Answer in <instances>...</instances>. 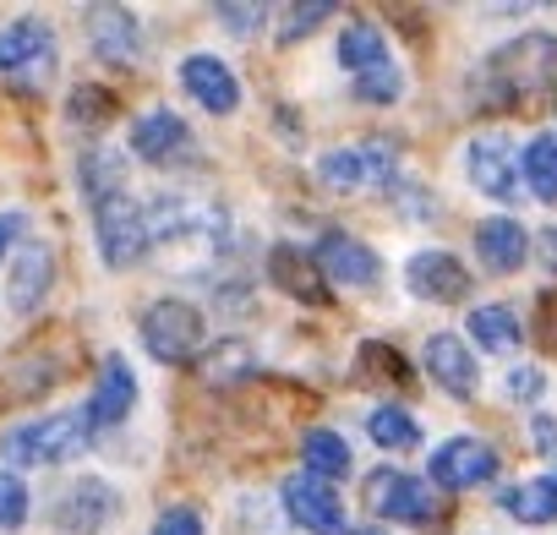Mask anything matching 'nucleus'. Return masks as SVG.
<instances>
[{"label": "nucleus", "mask_w": 557, "mask_h": 535, "mask_svg": "<svg viewBox=\"0 0 557 535\" xmlns=\"http://www.w3.org/2000/svg\"><path fill=\"white\" fill-rule=\"evenodd\" d=\"M541 94H557V39L552 34H519L481 66V104L513 110Z\"/></svg>", "instance_id": "nucleus-1"}, {"label": "nucleus", "mask_w": 557, "mask_h": 535, "mask_svg": "<svg viewBox=\"0 0 557 535\" xmlns=\"http://www.w3.org/2000/svg\"><path fill=\"white\" fill-rule=\"evenodd\" d=\"M94 240H99L104 268H132V262H143L148 246H153V235H148V208H143L132 191L99 202V208H94Z\"/></svg>", "instance_id": "nucleus-4"}, {"label": "nucleus", "mask_w": 557, "mask_h": 535, "mask_svg": "<svg viewBox=\"0 0 557 535\" xmlns=\"http://www.w3.org/2000/svg\"><path fill=\"white\" fill-rule=\"evenodd\" d=\"M421 361H426V377L448 394V399H470L475 394V356H470V345L459 339V334H432L426 339V350H421Z\"/></svg>", "instance_id": "nucleus-20"}, {"label": "nucleus", "mask_w": 557, "mask_h": 535, "mask_svg": "<svg viewBox=\"0 0 557 535\" xmlns=\"http://www.w3.org/2000/svg\"><path fill=\"white\" fill-rule=\"evenodd\" d=\"M367 508L377 519H399V524H426L437 513L432 481H416L405 470H372L367 475Z\"/></svg>", "instance_id": "nucleus-7"}, {"label": "nucleus", "mask_w": 557, "mask_h": 535, "mask_svg": "<svg viewBox=\"0 0 557 535\" xmlns=\"http://www.w3.org/2000/svg\"><path fill=\"white\" fill-rule=\"evenodd\" d=\"M535 334H541L546 350H557V290L541 296V307H535Z\"/></svg>", "instance_id": "nucleus-40"}, {"label": "nucleus", "mask_w": 557, "mask_h": 535, "mask_svg": "<svg viewBox=\"0 0 557 535\" xmlns=\"http://www.w3.org/2000/svg\"><path fill=\"white\" fill-rule=\"evenodd\" d=\"M301 459H307V475H318V481H345L356 470V453H350V443L334 426H307Z\"/></svg>", "instance_id": "nucleus-24"}, {"label": "nucleus", "mask_w": 557, "mask_h": 535, "mask_svg": "<svg viewBox=\"0 0 557 535\" xmlns=\"http://www.w3.org/2000/svg\"><path fill=\"white\" fill-rule=\"evenodd\" d=\"M367 432H372V443L388 448V453H410V448L421 443V426H416V415H410L405 405H377V410L367 415Z\"/></svg>", "instance_id": "nucleus-29"}, {"label": "nucleus", "mask_w": 557, "mask_h": 535, "mask_svg": "<svg viewBox=\"0 0 557 535\" xmlns=\"http://www.w3.org/2000/svg\"><path fill=\"white\" fill-rule=\"evenodd\" d=\"M28 524V486L17 470H0V530H23Z\"/></svg>", "instance_id": "nucleus-31"}, {"label": "nucleus", "mask_w": 557, "mask_h": 535, "mask_svg": "<svg viewBox=\"0 0 557 535\" xmlns=\"http://www.w3.org/2000/svg\"><path fill=\"white\" fill-rule=\"evenodd\" d=\"M77 186H83L88 208L121 197V191H126V153H121V148H88V153L77 159Z\"/></svg>", "instance_id": "nucleus-23"}, {"label": "nucleus", "mask_w": 557, "mask_h": 535, "mask_svg": "<svg viewBox=\"0 0 557 535\" xmlns=\"http://www.w3.org/2000/svg\"><path fill=\"white\" fill-rule=\"evenodd\" d=\"M318 181L329 191H377L399 181L394 148L388 142H356V148H334L318 159Z\"/></svg>", "instance_id": "nucleus-6"}, {"label": "nucleus", "mask_w": 557, "mask_h": 535, "mask_svg": "<svg viewBox=\"0 0 557 535\" xmlns=\"http://www.w3.org/2000/svg\"><path fill=\"white\" fill-rule=\"evenodd\" d=\"M181 88L208 110V115H235L240 110V83L219 55H186L181 61Z\"/></svg>", "instance_id": "nucleus-19"}, {"label": "nucleus", "mask_w": 557, "mask_h": 535, "mask_svg": "<svg viewBox=\"0 0 557 535\" xmlns=\"http://www.w3.org/2000/svg\"><path fill=\"white\" fill-rule=\"evenodd\" d=\"M318 268H323V279H334V285H350V290H372L377 279H383V262H377V251L367 246V240H356V235H345V229H329L323 240H318Z\"/></svg>", "instance_id": "nucleus-13"}, {"label": "nucleus", "mask_w": 557, "mask_h": 535, "mask_svg": "<svg viewBox=\"0 0 557 535\" xmlns=\"http://www.w3.org/2000/svg\"><path fill=\"white\" fill-rule=\"evenodd\" d=\"M361 361H367V366H377V372H383V377H394V383L410 372V366H405V356H399V350H388V345H367V350H361Z\"/></svg>", "instance_id": "nucleus-39"}, {"label": "nucleus", "mask_w": 557, "mask_h": 535, "mask_svg": "<svg viewBox=\"0 0 557 535\" xmlns=\"http://www.w3.org/2000/svg\"><path fill=\"white\" fill-rule=\"evenodd\" d=\"M503 394H508L513 405H535V399L546 394V377H541V366H513V372H508V383H503Z\"/></svg>", "instance_id": "nucleus-35"}, {"label": "nucleus", "mask_w": 557, "mask_h": 535, "mask_svg": "<svg viewBox=\"0 0 557 535\" xmlns=\"http://www.w3.org/2000/svg\"><path fill=\"white\" fill-rule=\"evenodd\" d=\"M197 372H202L208 388H235V383H246V377L257 372V350H251L246 339H219V350H213Z\"/></svg>", "instance_id": "nucleus-27"}, {"label": "nucleus", "mask_w": 557, "mask_h": 535, "mask_svg": "<svg viewBox=\"0 0 557 535\" xmlns=\"http://www.w3.org/2000/svg\"><path fill=\"white\" fill-rule=\"evenodd\" d=\"M88 443V426L83 415H39V421H23L0 437V459L7 464H23V470H39V464H66L77 459Z\"/></svg>", "instance_id": "nucleus-2"}, {"label": "nucleus", "mask_w": 557, "mask_h": 535, "mask_svg": "<svg viewBox=\"0 0 557 535\" xmlns=\"http://www.w3.org/2000/svg\"><path fill=\"white\" fill-rule=\"evenodd\" d=\"M202 339H208V323H202V312H197L191 301H181V296H164V301H153V307L143 312V345H148V356L164 361V366L191 361V356L202 350Z\"/></svg>", "instance_id": "nucleus-3"}, {"label": "nucleus", "mask_w": 557, "mask_h": 535, "mask_svg": "<svg viewBox=\"0 0 557 535\" xmlns=\"http://www.w3.org/2000/svg\"><path fill=\"white\" fill-rule=\"evenodd\" d=\"M50 285H55V251L50 246H17L12 274H7V307L17 318H28V312L45 307Z\"/></svg>", "instance_id": "nucleus-18"}, {"label": "nucleus", "mask_w": 557, "mask_h": 535, "mask_svg": "<svg viewBox=\"0 0 557 535\" xmlns=\"http://www.w3.org/2000/svg\"><path fill=\"white\" fill-rule=\"evenodd\" d=\"M28 235V213L23 208H7L0 213V257H17V240Z\"/></svg>", "instance_id": "nucleus-38"}, {"label": "nucleus", "mask_w": 557, "mask_h": 535, "mask_svg": "<svg viewBox=\"0 0 557 535\" xmlns=\"http://www.w3.org/2000/svg\"><path fill=\"white\" fill-rule=\"evenodd\" d=\"M66 115H72L77 126H104V121L115 115V99H110L104 88H72V99H66Z\"/></svg>", "instance_id": "nucleus-34"}, {"label": "nucleus", "mask_w": 557, "mask_h": 535, "mask_svg": "<svg viewBox=\"0 0 557 535\" xmlns=\"http://www.w3.org/2000/svg\"><path fill=\"white\" fill-rule=\"evenodd\" d=\"M530 443H535L541 453H552V448H557V421H552V415H535V421H530Z\"/></svg>", "instance_id": "nucleus-41"}, {"label": "nucleus", "mask_w": 557, "mask_h": 535, "mask_svg": "<svg viewBox=\"0 0 557 535\" xmlns=\"http://www.w3.org/2000/svg\"><path fill=\"white\" fill-rule=\"evenodd\" d=\"M356 535H383V530H356Z\"/></svg>", "instance_id": "nucleus-43"}, {"label": "nucleus", "mask_w": 557, "mask_h": 535, "mask_svg": "<svg viewBox=\"0 0 557 535\" xmlns=\"http://www.w3.org/2000/svg\"><path fill=\"white\" fill-rule=\"evenodd\" d=\"M535 246H541V262H546L552 274H557V224H552V229H546V235H541Z\"/></svg>", "instance_id": "nucleus-42"}, {"label": "nucleus", "mask_w": 557, "mask_h": 535, "mask_svg": "<svg viewBox=\"0 0 557 535\" xmlns=\"http://www.w3.org/2000/svg\"><path fill=\"white\" fill-rule=\"evenodd\" d=\"M186 142H191V126L175 110H148L143 121H132V153L143 164H170Z\"/></svg>", "instance_id": "nucleus-22"}, {"label": "nucleus", "mask_w": 557, "mask_h": 535, "mask_svg": "<svg viewBox=\"0 0 557 535\" xmlns=\"http://www.w3.org/2000/svg\"><path fill=\"white\" fill-rule=\"evenodd\" d=\"M148 235L153 246H219L224 213L191 197H153L148 202Z\"/></svg>", "instance_id": "nucleus-5"}, {"label": "nucleus", "mask_w": 557, "mask_h": 535, "mask_svg": "<svg viewBox=\"0 0 557 535\" xmlns=\"http://www.w3.org/2000/svg\"><path fill=\"white\" fill-rule=\"evenodd\" d=\"M115 492H110V481H99V475H83V481H72L66 486V497L55 502V530L61 535H99L110 519H115Z\"/></svg>", "instance_id": "nucleus-16"}, {"label": "nucleus", "mask_w": 557, "mask_h": 535, "mask_svg": "<svg viewBox=\"0 0 557 535\" xmlns=\"http://www.w3.org/2000/svg\"><path fill=\"white\" fill-rule=\"evenodd\" d=\"M475 251L486 274H519L530 257V235L519 219H481L475 224Z\"/></svg>", "instance_id": "nucleus-21"}, {"label": "nucleus", "mask_w": 557, "mask_h": 535, "mask_svg": "<svg viewBox=\"0 0 557 535\" xmlns=\"http://www.w3.org/2000/svg\"><path fill=\"white\" fill-rule=\"evenodd\" d=\"M219 23H224L235 39H251V34H262L268 7H219Z\"/></svg>", "instance_id": "nucleus-36"}, {"label": "nucleus", "mask_w": 557, "mask_h": 535, "mask_svg": "<svg viewBox=\"0 0 557 535\" xmlns=\"http://www.w3.org/2000/svg\"><path fill=\"white\" fill-rule=\"evenodd\" d=\"M83 28H88V50L110 66H132L143 55V23L126 7H88Z\"/></svg>", "instance_id": "nucleus-15"}, {"label": "nucleus", "mask_w": 557, "mask_h": 535, "mask_svg": "<svg viewBox=\"0 0 557 535\" xmlns=\"http://www.w3.org/2000/svg\"><path fill=\"white\" fill-rule=\"evenodd\" d=\"M503 513L513 524H552L557 519V475H530L503 492Z\"/></svg>", "instance_id": "nucleus-25"}, {"label": "nucleus", "mask_w": 557, "mask_h": 535, "mask_svg": "<svg viewBox=\"0 0 557 535\" xmlns=\"http://www.w3.org/2000/svg\"><path fill=\"white\" fill-rule=\"evenodd\" d=\"M55 66V28L39 17H17L12 28H0V77L39 83Z\"/></svg>", "instance_id": "nucleus-8"}, {"label": "nucleus", "mask_w": 557, "mask_h": 535, "mask_svg": "<svg viewBox=\"0 0 557 535\" xmlns=\"http://www.w3.org/2000/svg\"><path fill=\"white\" fill-rule=\"evenodd\" d=\"M339 66H345L350 77L388 66V39H383V28H377V23H367V17H356V23L339 34Z\"/></svg>", "instance_id": "nucleus-26"}, {"label": "nucleus", "mask_w": 557, "mask_h": 535, "mask_svg": "<svg viewBox=\"0 0 557 535\" xmlns=\"http://www.w3.org/2000/svg\"><path fill=\"white\" fill-rule=\"evenodd\" d=\"M132 405H137V372H132L126 356H110L99 366V383H94L88 405H83V426L88 432H110V426H121L132 415Z\"/></svg>", "instance_id": "nucleus-14"}, {"label": "nucleus", "mask_w": 557, "mask_h": 535, "mask_svg": "<svg viewBox=\"0 0 557 535\" xmlns=\"http://www.w3.org/2000/svg\"><path fill=\"white\" fill-rule=\"evenodd\" d=\"M405 290H410L416 301H465V296H470V268H465L454 251H443V246L416 251V257L405 262Z\"/></svg>", "instance_id": "nucleus-12"}, {"label": "nucleus", "mask_w": 557, "mask_h": 535, "mask_svg": "<svg viewBox=\"0 0 557 535\" xmlns=\"http://www.w3.org/2000/svg\"><path fill=\"white\" fill-rule=\"evenodd\" d=\"M465 175H470V186H475L481 197L513 202V197H519V153H513V142L497 137V132L470 137V148H465Z\"/></svg>", "instance_id": "nucleus-9"}, {"label": "nucleus", "mask_w": 557, "mask_h": 535, "mask_svg": "<svg viewBox=\"0 0 557 535\" xmlns=\"http://www.w3.org/2000/svg\"><path fill=\"white\" fill-rule=\"evenodd\" d=\"M432 486H448V492H470V486H486L497 475V448L481 443V437H448L432 448Z\"/></svg>", "instance_id": "nucleus-11"}, {"label": "nucleus", "mask_w": 557, "mask_h": 535, "mask_svg": "<svg viewBox=\"0 0 557 535\" xmlns=\"http://www.w3.org/2000/svg\"><path fill=\"white\" fill-rule=\"evenodd\" d=\"M278 497H285V513L312 530V535H345V502L334 492V481H318L307 470H296L285 486H278Z\"/></svg>", "instance_id": "nucleus-10"}, {"label": "nucleus", "mask_w": 557, "mask_h": 535, "mask_svg": "<svg viewBox=\"0 0 557 535\" xmlns=\"http://www.w3.org/2000/svg\"><path fill=\"white\" fill-rule=\"evenodd\" d=\"M399 94H405V77H399L394 61L377 66V72H361V77H356V99H361V104H394Z\"/></svg>", "instance_id": "nucleus-32"}, {"label": "nucleus", "mask_w": 557, "mask_h": 535, "mask_svg": "<svg viewBox=\"0 0 557 535\" xmlns=\"http://www.w3.org/2000/svg\"><path fill=\"white\" fill-rule=\"evenodd\" d=\"M334 17V7H329V0H312V7H285V12H278V39H285V45H296V39H307L318 23H329Z\"/></svg>", "instance_id": "nucleus-33"}, {"label": "nucleus", "mask_w": 557, "mask_h": 535, "mask_svg": "<svg viewBox=\"0 0 557 535\" xmlns=\"http://www.w3.org/2000/svg\"><path fill=\"white\" fill-rule=\"evenodd\" d=\"M268 285H273L278 296L301 301V307H323V301H329L323 268H318V257L301 251V246H273V251H268Z\"/></svg>", "instance_id": "nucleus-17"}, {"label": "nucleus", "mask_w": 557, "mask_h": 535, "mask_svg": "<svg viewBox=\"0 0 557 535\" xmlns=\"http://www.w3.org/2000/svg\"><path fill=\"white\" fill-rule=\"evenodd\" d=\"M148 535H202V519H197V508H164Z\"/></svg>", "instance_id": "nucleus-37"}, {"label": "nucleus", "mask_w": 557, "mask_h": 535, "mask_svg": "<svg viewBox=\"0 0 557 535\" xmlns=\"http://www.w3.org/2000/svg\"><path fill=\"white\" fill-rule=\"evenodd\" d=\"M470 339H481V350H513L519 345V318L508 307H475L470 312Z\"/></svg>", "instance_id": "nucleus-30"}, {"label": "nucleus", "mask_w": 557, "mask_h": 535, "mask_svg": "<svg viewBox=\"0 0 557 535\" xmlns=\"http://www.w3.org/2000/svg\"><path fill=\"white\" fill-rule=\"evenodd\" d=\"M519 170H524V186H530L541 202H557V132L530 137L524 153H519Z\"/></svg>", "instance_id": "nucleus-28"}]
</instances>
